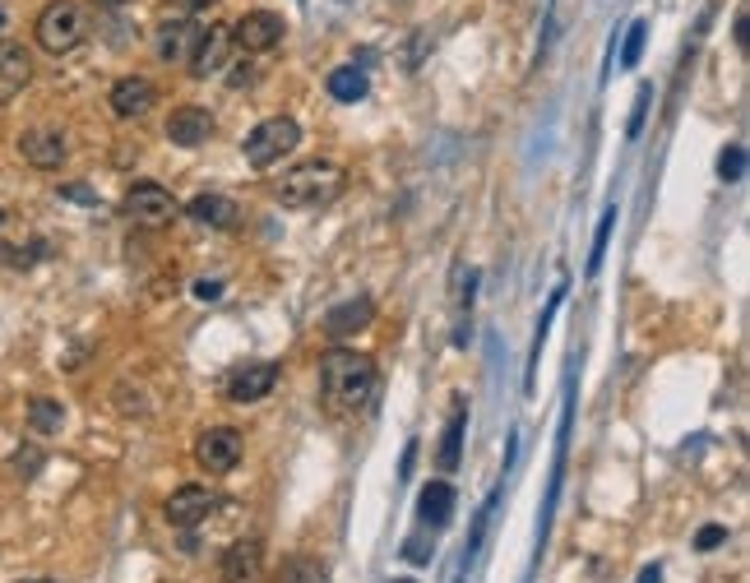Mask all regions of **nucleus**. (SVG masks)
Instances as JSON below:
<instances>
[{
    "mask_svg": "<svg viewBox=\"0 0 750 583\" xmlns=\"http://www.w3.org/2000/svg\"><path fill=\"white\" fill-rule=\"evenodd\" d=\"M320 394L334 413H357L375 394V362L357 348H329L320 356Z\"/></svg>",
    "mask_w": 750,
    "mask_h": 583,
    "instance_id": "obj_1",
    "label": "nucleus"
},
{
    "mask_svg": "<svg viewBox=\"0 0 750 583\" xmlns=\"http://www.w3.org/2000/svg\"><path fill=\"white\" fill-rule=\"evenodd\" d=\"M343 186H348V172L339 163L311 158V163H297L293 172H283L274 195H278L283 209H324L343 195Z\"/></svg>",
    "mask_w": 750,
    "mask_h": 583,
    "instance_id": "obj_2",
    "label": "nucleus"
},
{
    "mask_svg": "<svg viewBox=\"0 0 750 583\" xmlns=\"http://www.w3.org/2000/svg\"><path fill=\"white\" fill-rule=\"evenodd\" d=\"M33 37H37V47L47 52V56H70L79 42L88 37V14H84V6H79V0H52V6L37 14Z\"/></svg>",
    "mask_w": 750,
    "mask_h": 583,
    "instance_id": "obj_3",
    "label": "nucleus"
},
{
    "mask_svg": "<svg viewBox=\"0 0 750 583\" xmlns=\"http://www.w3.org/2000/svg\"><path fill=\"white\" fill-rule=\"evenodd\" d=\"M301 144V125L293 121V117H269V121H260L251 134H246V144H241V153H246V163L255 167V172H269V167H278L288 153Z\"/></svg>",
    "mask_w": 750,
    "mask_h": 583,
    "instance_id": "obj_4",
    "label": "nucleus"
},
{
    "mask_svg": "<svg viewBox=\"0 0 750 583\" xmlns=\"http://www.w3.org/2000/svg\"><path fill=\"white\" fill-rule=\"evenodd\" d=\"M121 209H125V218H130V222H140V228H148V232L172 228L176 213H181V205H176V199H172L158 182H135V186L125 190Z\"/></svg>",
    "mask_w": 750,
    "mask_h": 583,
    "instance_id": "obj_5",
    "label": "nucleus"
},
{
    "mask_svg": "<svg viewBox=\"0 0 750 583\" xmlns=\"http://www.w3.org/2000/svg\"><path fill=\"white\" fill-rule=\"evenodd\" d=\"M228 33H232V47H241L246 56H264L288 37V24H283V14H274V10H246Z\"/></svg>",
    "mask_w": 750,
    "mask_h": 583,
    "instance_id": "obj_6",
    "label": "nucleus"
},
{
    "mask_svg": "<svg viewBox=\"0 0 750 583\" xmlns=\"http://www.w3.org/2000/svg\"><path fill=\"white\" fill-rule=\"evenodd\" d=\"M19 158L37 172H60L65 158H70V140H65L56 125H33L19 134Z\"/></svg>",
    "mask_w": 750,
    "mask_h": 583,
    "instance_id": "obj_7",
    "label": "nucleus"
},
{
    "mask_svg": "<svg viewBox=\"0 0 750 583\" xmlns=\"http://www.w3.org/2000/svg\"><path fill=\"white\" fill-rule=\"evenodd\" d=\"M241 450H246V444H241V431H232V426H209V431L195 440V463H200L205 473L223 477L241 463Z\"/></svg>",
    "mask_w": 750,
    "mask_h": 583,
    "instance_id": "obj_8",
    "label": "nucleus"
},
{
    "mask_svg": "<svg viewBox=\"0 0 750 583\" xmlns=\"http://www.w3.org/2000/svg\"><path fill=\"white\" fill-rule=\"evenodd\" d=\"M213 505H218V496L209 486H200V482H186V486H176L172 496H167V505H163V519L172 524V528H200L209 514H213Z\"/></svg>",
    "mask_w": 750,
    "mask_h": 583,
    "instance_id": "obj_9",
    "label": "nucleus"
},
{
    "mask_svg": "<svg viewBox=\"0 0 750 583\" xmlns=\"http://www.w3.org/2000/svg\"><path fill=\"white\" fill-rule=\"evenodd\" d=\"M33 84V56L24 42L0 37V107H10Z\"/></svg>",
    "mask_w": 750,
    "mask_h": 583,
    "instance_id": "obj_10",
    "label": "nucleus"
},
{
    "mask_svg": "<svg viewBox=\"0 0 750 583\" xmlns=\"http://www.w3.org/2000/svg\"><path fill=\"white\" fill-rule=\"evenodd\" d=\"M167 140L176 148H200V144H209L213 140V111L209 107H195V102L176 107L172 117H167Z\"/></svg>",
    "mask_w": 750,
    "mask_h": 583,
    "instance_id": "obj_11",
    "label": "nucleus"
},
{
    "mask_svg": "<svg viewBox=\"0 0 750 583\" xmlns=\"http://www.w3.org/2000/svg\"><path fill=\"white\" fill-rule=\"evenodd\" d=\"M112 111L121 121H140V117H148L153 107H158V88H153L144 75H125V79H117L112 84Z\"/></svg>",
    "mask_w": 750,
    "mask_h": 583,
    "instance_id": "obj_12",
    "label": "nucleus"
},
{
    "mask_svg": "<svg viewBox=\"0 0 750 583\" xmlns=\"http://www.w3.org/2000/svg\"><path fill=\"white\" fill-rule=\"evenodd\" d=\"M186 218L200 222V228H213V232H232V228H241V205L218 190H205L186 205Z\"/></svg>",
    "mask_w": 750,
    "mask_h": 583,
    "instance_id": "obj_13",
    "label": "nucleus"
},
{
    "mask_svg": "<svg viewBox=\"0 0 750 583\" xmlns=\"http://www.w3.org/2000/svg\"><path fill=\"white\" fill-rule=\"evenodd\" d=\"M200 24H195L190 14H181V19H167V24H158V37H153V47H158V61H190V52H195V42H200Z\"/></svg>",
    "mask_w": 750,
    "mask_h": 583,
    "instance_id": "obj_14",
    "label": "nucleus"
},
{
    "mask_svg": "<svg viewBox=\"0 0 750 583\" xmlns=\"http://www.w3.org/2000/svg\"><path fill=\"white\" fill-rule=\"evenodd\" d=\"M228 56H232V33L228 29H205L200 42H195V52H190V75L209 79V75L223 70Z\"/></svg>",
    "mask_w": 750,
    "mask_h": 583,
    "instance_id": "obj_15",
    "label": "nucleus"
},
{
    "mask_svg": "<svg viewBox=\"0 0 750 583\" xmlns=\"http://www.w3.org/2000/svg\"><path fill=\"white\" fill-rule=\"evenodd\" d=\"M274 385H278V366H274V362H255V366L232 371V380H228V398H232V403H255V398H264V394H274Z\"/></svg>",
    "mask_w": 750,
    "mask_h": 583,
    "instance_id": "obj_16",
    "label": "nucleus"
},
{
    "mask_svg": "<svg viewBox=\"0 0 750 583\" xmlns=\"http://www.w3.org/2000/svg\"><path fill=\"white\" fill-rule=\"evenodd\" d=\"M264 570V547L255 537H241V542L228 547L223 556V583H255Z\"/></svg>",
    "mask_w": 750,
    "mask_h": 583,
    "instance_id": "obj_17",
    "label": "nucleus"
},
{
    "mask_svg": "<svg viewBox=\"0 0 750 583\" xmlns=\"http://www.w3.org/2000/svg\"><path fill=\"white\" fill-rule=\"evenodd\" d=\"M371 320H375V301L371 297H352V301L334 306L324 316V333L329 339H348V333H362Z\"/></svg>",
    "mask_w": 750,
    "mask_h": 583,
    "instance_id": "obj_18",
    "label": "nucleus"
},
{
    "mask_svg": "<svg viewBox=\"0 0 750 583\" xmlns=\"http://www.w3.org/2000/svg\"><path fill=\"white\" fill-rule=\"evenodd\" d=\"M417 519L427 528H445L454 519V486L450 482H427L417 496Z\"/></svg>",
    "mask_w": 750,
    "mask_h": 583,
    "instance_id": "obj_19",
    "label": "nucleus"
},
{
    "mask_svg": "<svg viewBox=\"0 0 750 583\" xmlns=\"http://www.w3.org/2000/svg\"><path fill=\"white\" fill-rule=\"evenodd\" d=\"M463 431H468V403L454 398V417L445 426V436H440V454H435V463L445 468V473H454L459 459H463Z\"/></svg>",
    "mask_w": 750,
    "mask_h": 583,
    "instance_id": "obj_20",
    "label": "nucleus"
},
{
    "mask_svg": "<svg viewBox=\"0 0 750 583\" xmlns=\"http://www.w3.org/2000/svg\"><path fill=\"white\" fill-rule=\"evenodd\" d=\"M366 70H357V65H339V70H329V98L334 102H362L366 98Z\"/></svg>",
    "mask_w": 750,
    "mask_h": 583,
    "instance_id": "obj_21",
    "label": "nucleus"
},
{
    "mask_svg": "<svg viewBox=\"0 0 750 583\" xmlns=\"http://www.w3.org/2000/svg\"><path fill=\"white\" fill-rule=\"evenodd\" d=\"M60 426H65V408L56 398H33L29 403V431L33 436H56Z\"/></svg>",
    "mask_w": 750,
    "mask_h": 583,
    "instance_id": "obj_22",
    "label": "nucleus"
},
{
    "mask_svg": "<svg viewBox=\"0 0 750 583\" xmlns=\"http://www.w3.org/2000/svg\"><path fill=\"white\" fill-rule=\"evenodd\" d=\"M611 228H616V205L603 209V222H598V237H593V251H588V278L603 268V255H607V241H611Z\"/></svg>",
    "mask_w": 750,
    "mask_h": 583,
    "instance_id": "obj_23",
    "label": "nucleus"
},
{
    "mask_svg": "<svg viewBox=\"0 0 750 583\" xmlns=\"http://www.w3.org/2000/svg\"><path fill=\"white\" fill-rule=\"evenodd\" d=\"M644 37H649V24H644V19H635L630 33H626V47H621V65H626V70H635L639 56H644Z\"/></svg>",
    "mask_w": 750,
    "mask_h": 583,
    "instance_id": "obj_24",
    "label": "nucleus"
},
{
    "mask_svg": "<svg viewBox=\"0 0 750 583\" xmlns=\"http://www.w3.org/2000/svg\"><path fill=\"white\" fill-rule=\"evenodd\" d=\"M47 255H52V245H47V241H33V245H5V264H14V268H29V264L47 260Z\"/></svg>",
    "mask_w": 750,
    "mask_h": 583,
    "instance_id": "obj_25",
    "label": "nucleus"
},
{
    "mask_svg": "<svg viewBox=\"0 0 750 583\" xmlns=\"http://www.w3.org/2000/svg\"><path fill=\"white\" fill-rule=\"evenodd\" d=\"M718 176H723V182H741V176H746V148H741V144H727V148H723Z\"/></svg>",
    "mask_w": 750,
    "mask_h": 583,
    "instance_id": "obj_26",
    "label": "nucleus"
},
{
    "mask_svg": "<svg viewBox=\"0 0 750 583\" xmlns=\"http://www.w3.org/2000/svg\"><path fill=\"white\" fill-rule=\"evenodd\" d=\"M723 542H727V528L709 524V528H699V537H695V551H714V547H723Z\"/></svg>",
    "mask_w": 750,
    "mask_h": 583,
    "instance_id": "obj_27",
    "label": "nucleus"
},
{
    "mask_svg": "<svg viewBox=\"0 0 750 583\" xmlns=\"http://www.w3.org/2000/svg\"><path fill=\"white\" fill-rule=\"evenodd\" d=\"M644 111H649V88H639V98H635V117H630V140L639 130H644Z\"/></svg>",
    "mask_w": 750,
    "mask_h": 583,
    "instance_id": "obj_28",
    "label": "nucleus"
},
{
    "mask_svg": "<svg viewBox=\"0 0 750 583\" xmlns=\"http://www.w3.org/2000/svg\"><path fill=\"white\" fill-rule=\"evenodd\" d=\"M404 551H408V560H417V565H427V560H431V547L422 542V537H408Z\"/></svg>",
    "mask_w": 750,
    "mask_h": 583,
    "instance_id": "obj_29",
    "label": "nucleus"
},
{
    "mask_svg": "<svg viewBox=\"0 0 750 583\" xmlns=\"http://www.w3.org/2000/svg\"><path fill=\"white\" fill-rule=\"evenodd\" d=\"M60 195H65V199H75V205H98V195H93V190H84L79 182H70V186H60Z\"/></svg>",
    "mask_w": 750,
    "mask_h": 583,
    "instance_id": "obj_30",
    "label": "nucleus"
},
{
    "mask_svg": "<svg viewBox=\"0 0 750 583\" xmlns=\"http://www.w3.org/2000/svg\"><path fill=\"white\" fill-rule=\"evenodd\" d=\"M427 42H431V37H427L422 29H417V33H412V52L404 56V65H408V70H417V56H422V47H427Z\"/></svg>",
    "mask_w": 750,
    "mask_h": 583,
    "instance_id": "obj_31",
    "label": "nucleus"
},
{
    "mask_svg": "<svg viewBox=\"0 0 750 583\" xmlns=\"http://www.w3.org/2000/svg\"><path fill=\"white\" fill-rule=\"evenodd\" d=\"M251 79H255V65H251V61H236V65H232V88L251 84Z\"/></svg>",
    "mask_w": 750,
    "mask_h": 583,
    "instance_id": "obj_32",
    "label": "nucleus"
},
{
    "mask_svg": "<svg viewBox=\"0 0 750 583\" xmlns=\"http://www.w3.org/2000/svg\"><path fill=\"white\" fill-rule=\"evenodd\" d=\"M93 6H98L102 14H121V10H135L140 0H93Z\"/></svg>",
    "mask_w": 750,
    "mask_h": 583,
    "instance_id": "obj_33",
    "label": "nucleus"
},
{
    "mask_svg": "<svg viewBox=\"0 0 750 583\" xmlns=\"http://www.w3.org/2000/svg\"><path fill=\"white\" fill-rule=\"evenodd\" d=\"M218 292H223V283H195V297H200V301H218Z\"/></svg>",
    "mask_w": 750,
    "mask_h": 583,
    "instance_id": "obj_34",
    "label": "nucleus"
},
{
    "mask_svg": "<svg viewBox=\"0 0 750 583\" xmlns=\"http://www.w3.org/2000/svg\"><path fill=\"white\" fill-rule=\"evenodd\" d=\"M176 10H186V14H200V10H209V6H218V0H172Z\"/></svg>",
    "mask_w": 750,
    "mask_h": 583,
    "instance_id": "obj_35",
    "label": "nucleus"
},
{
    "mask_svg": "<svg viewBox=\"0 0 750 583\" xmlns=\"http://www.w3.org/2000/svg\"><path fill=\"white\" fill-rule=\"evenodd\" d=\"M732 33H737V47L746 52V47H750V37H746V10L737 14V24H732Z\"/></svg>",
    "mask_w": 750,
    "mask_h": 583,
    "instance_id": "obj_36",
    "label": "nucleus"
},
{
    "mask_svg": "<svg viewBox=\"0 0 750 583\" xmlns=\"http://www.w3.org/2000/svg\"><path fill=\"white\" fill-rule=\"evenodd\" d=\"M639 583H663V574H658V565H649L644 574H639Z\"/></svg>",
    "mask_w": 750,
    "mask_h": 583,
    "instance_id": "obj_37",
    "label": "nucleus"
},
{
    "mask_svg": "<svg viewBox=\"0 0 750 583\" xmlns=\"http://www.w3.org/2000/svg\"><path fill=\"white\" fill-rule=\"evenodd\" d=\"M24 583H56V579H24Z\"/></svg>",
    "mask_w": 750,
    "mask_h": 583,
    "instance_id": "obj_38",
    "label": "nucleus"
},
{
    "mask_svg": "<svg viewBox=\"0 0 750 583\" xmlns=\"http://www.w3.org/2000/svg\"><path fill=\"white\" fill-rule=\"evenodd\" d=\"M0 228H5V209H0Z\"/></svg>",
    "mask_w": 750,
    "mask_h": 583,
    "instance_id": "obj_39",
    "label": "nucleus"
},
{
    "mask_svg": "<svg viewBox=\"0 0 750 583\" xmlns=\"http://www.w3.org/2000/svg\"><path fill=\"white\" fill-rule=\"evenodd\" d=\"M394 583H412V579H394Z\"/></svg>",
    "mask_w": 750,
    "mask_h": 583,
    "instance_id": "obj_40",
    "label": "nucleus"
},
{
    "mask_svg": "<svg viewBox=\"0 0 750 583\" xmlns=\"http://www.w3.org/2000/svg\"><path fill=\"white\" fill-rule=\"evenodd\" d=\"M0 24H5V10H0Z\"/></svg>",
    "mask_w": 750,
    "mask_h": 583,
    "instance_id": "obj_41",
    "label": "nucleus"
}]
</instances>
